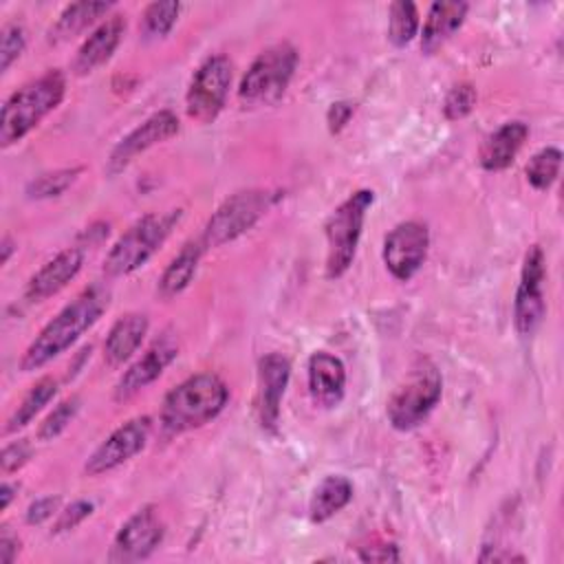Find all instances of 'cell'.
<instances>
[{
  "instance_id": "obj_1",
  "label": "cell",
  "mask_w": 564,
  "mask_h": 564,
  "mask_svg": "<svg viewBox=\"0 0 564 564\" xmlns=\"http://www.w3.org/2000/svg\"><path fill=\"white\" fill-rule=\"evenodd\" d=\"M110 293L101 284H90L70 304H66L29 344L20 359L22 372H33L46 366L57 355L66 352L108 308Z\"/></svg>"
},
{
  "instance_id": "obj_2",
  "label": "cell",
  "mask_w": 564,
  "mask_h": 564,
  "mask_svg": "<svg viewBox=\"0 0 564 564\" xmlns=\"http://www.w3.org/2000/svg\"><path fill=\"white\" fill-rule=\"evenodd\" d=\"M229 399L225 381L214 372H198L172 388L161 403V425L167 434H183L216 419Z\"/></svg>"
},
{
  "instance_id": "obj_3",
  "label": "cell",
  "mask_w": 564,
  "mask_h": 564,
  "mask_svg": "<svg viewBox=\"0 0 564 564\" xmlns=\"http://www.w3.org/2000/svg\"><path fill=\"white\" fill-rule=\"evenodd\" d=\"M66 93V79L59 70H46L37 79L15 90L2 106L0 145L9 148L29 134L48 112H53Z\"/></svg>"
},
{
  "instance_id": "obj_4",
  "label": "cell",
  "mask_w": 564,
  "mask_h": 564,
  "mask_svg": "<svg viewBox=\"0 0 564 564\" xmlns=\"http://www.w3.org/2000/svg\"><path fill=\"white\" fill-rule=\"evenodd\" d=\"M181 216H183V209H167V212H152L139 218L112 245V249L104 260V271L110 278H121L143 267L167 240V236L172 234Z\"/></svg>"
},
{
  "instance_id": "obj_5",
  "label": "cell",
  "mask_w": 564,
  "mask_h": 564,
  "mask_svg": "<svg viewBox=\"0 0 564 564\" xmlns=\"http://www.w3.org/2000/svg\"><path fill=\"white\" fill-rule=\"evenodd\" d=\"M297 66V51L289 42L267 46L251 62L238 86L242 106H271L289 88Z\"/></svg>"
},
{
  "instance_id": "obj_6",
  "label": "cell",
  "mask_w": 564,
  "mask_h": 564,
  "mask_svg": "<svg viewBox=\"0 0 564 564\" xmlns=\"http://www.w3.org/2000/svg\"><path fill=\"white\" fill-rule=\"evenodd\" d=\"M441 394L443 379L438 368L427 359H419L408 379L388 399L386 414L390 425L401 432L421 425L441 401Z\"/></svg>"
},
{
  "instance_id": "obj_7",
  "label": "cell",
  "mask_w": 564,
  "mask_h": 564,
  "mask_svg": "<svg viewBox=\"0 0 564 564\" xmlns=\"http://www.w3.org/2000/svg\"><path fill=\"white\" fill-rule=\"evenodd\" d=\"M375 200L372 189H357L328 216L326 231V275L339 278L355 260L366 212Z\"/></svg>"
},
{
  "instance_id": "obj_8",
  "label": "cell",
  "mask_w": 564,
  "mask_h": 564,
  "mask_svg": "<svg viewBox=\"0 0 564 564\" xmlns=\"http://www.w3.org/2000/svg\"><path fill=\"white\" fill-rule=\"evenodd\" d=\"M280 198V192L271 189H245L236 192L212 214L203 236L198 238L205 249L220 247L249 231Z\"/></svg>"
},
{
  "instance_id": "obj_9",
  "label": "cell",
  "mask_w": 564,
  "mask_h": 564,
  "mask_svg": "<svg viewBox=\"0 0 564 564\" xmlns=\"http://www.w3.org/2000/svg\"><path fill=\"white\" fill-rule=\"evenodd\" d=\"M231 62L225 55H212L207 57L194 73L187 95H185V108L187 115L200 123L214 121L229 95L231 86Z\"/></svg>"
},
{
  "instance_id": "obj_10",
  "label": "cell",
  "mask_w": 564,
  "mask_h": 564,
  "mask_svg": "<svg viewBox=\"0 0 564 564\" xmlns=\"http://www.w3.org/2000/svg\"><path fill=\"white\" fill-rule=\"evenodd\" d=\"M544 275H546L544 253L538 245H533V247H529V251L524 256L520 284H518L516 302H513V324L522 337L533 335L546 313Z\"/></svg>"
},
{
  "instance_id": "obj_11",
  "label": "cell",
  "mask_w": 564,
  "mask_h": 564,
  "mask_svg": "<svg viewBox=\"0 0 564 564\" xmlns=\"http://www.w3.org/2000/svg\"><path fill=\"white\" fill-rule=\"evenodd\" d=\"M430 231L419 220L399 223L383 240V264L401 282H408L425 262Z\"/></svg>"
},
{
  "instance_id": "obj_12",
  "label": "cell",
  "mask_w": 564,
  "mask_h": 564,
  "mask_svg": "<svg viewBox=\"0 0 564 564\" xmlns=\"http://www.w3.org/2000/svg\"><path fill=\"white\" fill-rule=\"evenodd\" d=\"M163 520L152 505L132 513L117 531L108 560L110 562H139L145 560L163 540Z\"/></svg>"
},
{
  "instance_id": "obj_13",
  "label": "cell",
  "mask_w": 564,
  "mask_h": 564,
  "mask_svg": "<svg viewBox=\"0 0 564 564\" xmlns=\"http://www.w3.org/2000/svg\"><path fill=\"white\" fill-rule=\"evenodd\" d=\"M148 436H150V416H134L126 421L88 456L84 471L88 476H99L104 471H110L123 465L145 447Z\"/></svg>"
},
{
  "instance_id": "obj_14",
  "label": "cell",
  "mask_w": 564,
  "mask_h": 564,
  "mask_svg": "<svg viewBox=\"0 0 564 564\" xmlns=\"http://www.w3.org/2000/svg\"><path fill=\"white\" fill-rule=\"evenodd\" d=\"M181 123L178 117L172 110H159L154 115H150L143 123H139L132 132H128L110 152L108 163H106V172L119 174L137 154L150 150L156 143L167 141L170 137H174L178 132Z\"/></svg>"
},
{
  "instance_id": "obj_15",
  "label": "cell",
  "mask_w": 564,
  "mask_h": 564,
  "mask_svg": "<svg viewBox=\"0 0 564 564\" xmlns=\"http://www.w3.org/2000/svg\"><path fill=\"white\" fill-rule=\"evenodd\" d=\"M291 377V364L280 352H269L258 361V390H256V412L258 423L264 432L278 430L280 405Z\"/></svg>"
},
{
  "instance_id": "obj_16",
  "label": "cell",
  "mask_w": 564,
  "mask_h": 564,
  "mask_svg": "<svg viewBox=\"0 0 564 564\" xmlns=\"http://www.w3.org/2000/svg\"><path fill=\"white\" fill-rule=\"evenodd\" d=\"M178 355V346L172 337L156 339L141 359H137L117 381L115 386V401H128L137 392H141L145 386H150L154 379L161 377V372L174 361Z\"/></svg>"
},
{
  "instance_id": "obj_17",
  "label": "cell",
  "mask_w": 564,
  "mask_h": 564,
  "mask_svg": "<svg viewBox=\"0 0 564 564\" xmlns=\"http://www.w3.org/2000/svg\"><path fill=\"white\" fill-rule=\"evenodd\" d=\"M82 264H84V251L79 247H68L59 251L37 273L31 275L24 289V297L29 302H42L59 293L79 273Z\"/></svg>"
},
{
  "instance_id": "obj_18",
  "label": "cell",
  "mask_w": 564,
  "mask_h": 564,
  "mask_svg": "<svg viewBox=\"0 0 564 564\" xmlns=\"http://www.w3.org/2000/svg\"><path fill=\"white\" fill-rule=\"evenodd\" d=\"M308 392L319 408H337L346 390V368L330 352H313L308 359Z\"/></svg>"
},
{
  "instance_id": "obj_19",
  "label": "cell",
  "mask_w": 564,
  "mask_h": 564,
  "mask_svg": "<svg viewBox=\"0 0 564 564\" xmlns=\"http://www.w3.org/2000/svg\"><path fill=\"white\" fill-rule=\"evenodd\" d=\"M126 31V18L115 13L108 20H104L79 46L75 59H73V70L75 75H88L95 68H99L101 64H106L115 48L119 46L121 37Z\"/></svg>"
},
{
  "instance_id": "obj_20",
  "label": "cell",
  "mask_w": 564,
  "mask_h": 564,
  "mask_svg": "<svg viewBox=\"0 0 564 564\" xmlns=\"http://www.w3.org/2000/svg\"><path fill=\"white\" fill-rule=\"evenodd\" d=\"M529 137V128L522 121H507L498 130H494L480 145L478 161L485 170L498 172L513 163L516 154L524 145Z\"/></svg>"
},
{
  "instance_id": "obj_21",
  "label": "cell",
  "mask_w": 564,
  "mask_h": 564,
  "mask_svg": "<svg viewBox=\"0 0 564 564\" xmlns=\"http://www.w3.org/2000/svg\"><path fill=\"white\" fill-rule=\"evenodd\" d=\"M467 2L458 0H441L434 2L427 11L423 33H421V51L425 55L436 53L465 22L467 15Z\"/></svg>"
},
{
  "instance_id": "obj_22",
  "label": "cell",
  "mask_w": 564,
  "mask_h": 564,
  "mask_svg": "<svg viewBox=\"0 0 564 564\" xmlns=\"http://www.w3.org/2000/svg\"><path fill=\"white\" fill-rule=\"evenodd\" d=\"M145 333H148V317L143 313L121 315L112 324V328L104 341V359L110 366H119V364L128 361L141 346Z\"/></svg>"
},
{
  "instance_id": "obj_23",
  "label": "cell",
  "mask_w": 564,
  "mask_h": 564,
  "mask_svg": "<svg viewBox=\"0 0 564 564\" xmlns=\"http://www.w3.org/2000/svg\"><path fill=\"white\" fill-rule=\"evenodd\" d=\"M352 498V482L346 476H324L308 500V516L313 522H324L341 511Z\"/></svg>"
},
{
  "instance_id": "obj_24",
  "label": "cell",
  "mask_w": 564,
  "mask_h": 564,
  "mask_svg": "<svg viewBox=\"0 0 564 564\" xmlns=\"http://www.w3.org/2000/svg\"><path fill=\"white\" fill-rule=\"evenodd\" d=\"M203 251H205V247L200 245V240H192L172 258V262L165 267V271L159 280V286H156V291L163 300H170L189 286V282L198 269V260H200Z\"/></svg>"
},
{
  "instance_id": "obj_25",
  "label": "cell",
  "mask_w": 564,
  "mask_h": 564,
  "mask_svg": "<svg viewBox=\"0 0 564 564\" xmlns=\"http://www.w3.org/2000/svg\"><path fill=\"white\" fill-rule=\"evenodd\" d=\"M112 7H115L112 2H73V4H68L59 13L53 29L48 31V40L53 44H59V42H66V40L79 35L90 24H95L99 18H104Z\"/></svg>"
},
{
  "instance_id": "obj_26",
  "label": "cell",
  "mask_w": 564,
  "mask_h": 564,
  "mask_svg": "<svg viewBox=\"0 0 564 564\" xmlns=\"http://www.w3.org/2000/svg\"><path fill=\"white\" fill-rule=\"evenodd\" d=\"M55 394H57V381H55L53 377H42V379L24 394V399L20 401V405L15 408V412L9 416V421H7V425H4V432L9 434V432H15V430L29 425V423L35 419V414H37Z\"/></svg>"
},
{
  "instance_id": "obj_27",
  "label": "cell",
  "mask_w": 564,
  "mask_h": 564,
  "mask_svg": "<svg viewBox=\"0 0 564 564\" xmlns=\"http://www.w3.org/2000/svg\"><path fill=\"white\" fill-rule=\"evenodd\" d=\"M419 31V11L410 0H397L388 9V40L394 46H405Z\"/></svg>"
},
{
  "instance_id": "obj_28",
  "label": "cell",
  "mask_w": 564,
  "mask_h": 564,
  "mask_svg": "<svg viewBox=\"0 0 564 564\" xmlns=\"http://www.w3.org/2000/svg\"><path fill=\"white\" fill-rule=\"evenodd\" d=\"M178 11H181L178 2H152V4H148L143 15H141V33L148 40L165 37L172 31V26L176 24Z\"/></svg>"
},
{
  "instance_id": "obj_29",
  "label": "cell",
  "mask_w": 564,
  "mask_h": 564,
  "mask_svg": "<svg viewBox=\"0 0 564 564\" xmlns=\"http://www.w3.org/2000/svg\"><path fill=\"white\" fill-rule=\"evenodd\" d=\"M560 163H562V152L557 148H553V145L542 148L527 163V181L535 189H549L557 178Z\"/></svg>"
},
{
  "instance_id": "obj_30",
  "label": "cell",
  "mask_w": 564,
  "mask_h": 564,
  "mask_svg": "<svg viewBox=\"0 0 564 564\" xmlns=\"http://www.w3.org/2000/svg\"><path fill=\"white\" fill-rule=\"evenodd\" d=\"M82 172V167H73V170H55L48 174H40L37 178H33L26 185V194L31 198H51V196H59L62 192H66L77 174Z\"/></svg>"
},
{
  "instance_id": "obj_31",
  "label": "cell",
  "mask_w": 564,
  "mask_h": 564,
  "mask_svg": "<svg viewBox=\"0 0 564 564\" xmlns=\"http://www.w3.org/2000/svg\"><path fill=\"white\" fill-rule=\"evenodd\" d=\"M79 397H68V399H64V401H59L57 403V408L40 423V427H37V438L40 441H53V438H57L66 427H68V423L75 419V414L79 412Z\"/></svg>"
},
{
  "instance_id": "obj_32",
  "label": "cell",
  "mask_w": 564,
  "mask_h": 564,
  "mask_svg": "<svg viewBox=\"0 0 564 564\" xmlns=\"http://www.w3.org/2000/svg\"><path fill=\"white\" fill-rule=\"evenodd\" d=\"M476 88L467 82L456 84L454 88H449V93L445 95L443 101V115L447 121H458L463 117H467L474 108H476Z\"/></svg>"
},
{
  "instance_id": "obj_33",
  "label": "cell",
  "mask_w": 564,
  "mask_h": 564,
  "mask_svg": "<svg viewBox=\"0 0 564 564\" xmlns=\"http://www.w3.org/2000/svg\"><path fill=\"white\" fill-rule=\"evenodd\" d=\"M26 44L24 29L18 22H9L2 29V42H0V70H9V66L22 55Z\"/></svg>"
},
{
  "instance_id": "obj_34",
  "label": "cell",
  "mask_w": 564,
  "mask_h": 564,
  "mask_svg": "<svg viewBox=\"0 0 564 564\" xmlns=\"http://www.w3.org/2000/svg\"><path fill=\"white\" fill-rule=\"evenodd\" d=\"M90 513H93V502H88V500H75V502H70L66 509L59 511V516H57V520H55L51 533L70 531V529H75L77 524H82Z\"/></svg>"
},
{
  "instance_id": "obj_35",
  "label": "cell",
  "mask_w": 564,
  "mask_h": 564,
  "mask_svg": "<svg viewBox=\"0 0 564 564\" xmlns=\"http://www.w3.org/2000/svg\"><path fill=\"white\" fill-rule=\"evenodd\" d=\"M29 458H31V445L26 441H15V443L4 445L2 456H0L2 474H11V471L20 469Z\"/></svg>"
},
{
  "instance_id": "obj_36",
  "label": "cell",
  "mask_w": 564,
  "mask_h": 564,
  "mask_svg": "<svg viewBox=\"0 0 564 564\" xmlns=\"http://www.w3.org/2000/svg\"><path fill=\"white\" fill-rule=\"evenodd\" d=\"M59 496H46V498H37L35 502H31V507L26 509V522L29 524H42L44 520H48L57 509H59Z\"/></svg>"
},
{
  "instance_id": "obj_37",
  "label": "cell",
  "mask_w": 564,
  "mask_h": 564,
  "mask_svg": "<svg viewBox=\"0 0 564 564\" xmlns=\"http://www.w3.org/2000/svg\"><path fill=\"white\" fill-rule=\"evenodd\" d=\"M352 112H355V104H352V101H335V104H330V108H328V112H326L328 130H330L333 134L339 132V130L348 123V119L352 117Z\"/></svg>"
},
{
  "instance_id": "obj_38",
  "label": "cell",
  "mask_w": 564,
  "mask_h": 564,
  "mask_svg": "<svg viewBox=\"0 0 564 564\" xmlns=\"http://www.w3.org/2000/svg\"><path fill=\"white\" fill-rule=\"evenodd\" d=\"M359 557L364 562H397L399 553L394 544H379V546H364L359 551Z\"/></svg>"
},
{
  "instance_id": "obj_39",
  "label": "cell",
  "mask_w": 564,
  "mask_h": 564,
  "mask_svg": "<svg viewBox=\"0 0 564 564\" xmlns=\"http://www.w3.org/2000/svg\"><path fill=\"white\" fill-rule=\"evenodd\" d=\"M18 551H20V540L15 535H11L9 529L4 527L2 535H0V562L11 564L18 557Z\"/></svg>"
},
{
  "instance_id": "obj_40",
  "label": "cell",
  "mask_w": 564,
  "mask_h": 564,
  "mask_svg": "<svg viewBox=\"0 0 564 564\" xmlns=\"http://www.w3.org/2000/svg\"><path fill=\"white\" fill-rule=\"evenodd\" d=\"M15 489H18L15 485H11V482H2V489H0V498H2L0 507H2V509H7V507L11 505V500H13V491H15Z\"/></svg>"
},
{
  "instance_id": "obj_41",
  "label": "cell",
  "mask_w": 564,
  "mask_h": 564,
  "mask_svg": "<svg viewBox=\"0 0 564 564\" xmlns=\"http://www.w3.org/2000/svg\"><path fill=\"white\" fill-rule=\"evenodd\" d=\"M0 249H2V258H0V262H2V264H7V262H9V258H11V253H13V240H11L9 236H4V238H2V247H0Z\"/></svg>"
}]
</instances>
